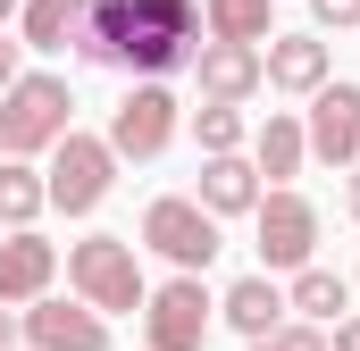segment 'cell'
<instances>
[{"label":"cell","mask_w":360,"mask_h":351,"mask_svg":"<svg viewBox=\"0 0 360 351\" xmlns=\"http://www.w3.org/2000/svg\"><path fill=\"white\" fill-rule=\"evenodd\" d=\"M76 51L92 67H134L143 84L201 59V8L193 0H84Z\"/></svg>","instance_id":"6da1fadb"},{"label":"cell","mask_w":360,"mask_h":351,"mask_svg":"<svg viewBox=\"0 0 360 351\" xmlns=\"http://www.w3.org/2000/svg\"><path fill=\"white\" fill-rule=\"evenodd\" d=\"M76 92L68 76H17L0 92V159H34V151H59L76 126H68Z\"/></svg>","instance_id":"7a4b0ae2"},{"label":"cell","mask_w":360,"mask_h":351,"mask_svg":"<svg viewBox=\"0 0 360 351\" xmlns=\"http://www.w3.org/2000/svg\"><path fill=\"white\" fill-rule=\"evenodd\" d=\"M68 284L84 293V310H143V301H151V284H143L126 234H84V243L68 251Z\"/></svg>","instance_id":"3957f363"},{"label":"cell","mask_w":360,"mask_h":351,"mask_svg":"<svg viewBox=\"0 0 360 351\" xmlns=\"http://www.w3.org/2000/svg\"><path fill=\"white\" fill-rule=\"evenodd\" d=\"M143 243H151L160 260H176L184 276H201V267L218 260V218H210L193 192H160V201L143 209Z\"/></svg>","instance_id":"277c9868"},{"label":"cell","mask_w":360,"mask_h":351,"mask_svg":"<svg viewBox=\"0 0 360 351\" xmlns=\"http://www.w3.org/2000/svg\"><path fill=\"white\" fill-rule=\"evenodd\" d=\"M109 176H117V151H109L101 134H68V143L51 151V176H42V192H51V209H68V218H92V209L109 201Z\"/></svg>","instance_id":"5b68a950"},{"label":"cell","mask_w":360,"mask_h":351,"mask_svg":"<svg viewBox=\"0 0 360 351\" xmlns=\"http://www.w3.org/2000/svg\"><path fill=\"white\" fill-rule=\"evenodd\" d=\"M117 159H160L176 143V92L168 84H134L117 109H109V134H101Z\"/></svg>","instance_id":"8992f818"},{"label":"cell","mask_w":360,"mask_h":351,"mask_svg":"<svg viewBox=\"0 0 360 351\" xmlns=\"http://www.w3.org/2000/svg\"><path fill=\"white\" fill-rule=\"evenodd\" d=\"M143 335H151V351H201L210 343V293H201V276H176V284H160L143 301Z\"/></svg>","instance_id":"52a82bcc"},{"label":"cell","mask_w":360,"mask_h":351,"mask_svg":"<svg viewBox=\"0 0 360 351\" xmlns=\"http://www.w3.org/2000/svg\"><path fill=\"white\" fill-rule=\"evenodd\" d=\"M252 226H260V260L269 267H310V251H319V209L302 192H260Z\"/></svg>","instance_id":"ba28073f"},{"label":"cell","mask_w":360,"mask_h":351,"mask_svg":"<svg viewBox=\"0 0 360 351\" xmlns=\"http://www.w3.org/2000/svg\"><path fill=\"white\" fill-rule=\"evenodd\" d=\"M310 159L327 168H360V84H319L310 92Z\"/></svg>","instance_id":"9c48e42d"},{"label":"cell","mask_w":360,"mask_h":351,"mask_svg":"<svg viewBox=\"0 0 360 351\" xmlns=\"http://www.w3.org/2000/svg\"><path fill=\"white\" fill-rule=\"evenodd\" d=\"M193 84H201L210 109H235V100H252V92L269 84V67H260V51H243V42H201Z\"/></svg>","instance_id":"30bf717a"},{"label":"cell","mask_w":360,"mask_h":351,"mask_svg":"<svg viewBox=\"0 0 360 351\" xmlns=\"http://www.w3.org/2000/svg\"><path fill=\"white\" fill-rule=\"evenodd\" d=\"M25 343L34 351H109V326L84 301H34L25 310Z\"/></svg>","instance_id":"8fae6325"},{"label":"cell","mask_w":360,"mask_h":351,"mask_svg":"<svg viewBox=\"0 0 360 351\" xmlns=\"http://www.w3.org/2000/svg\"><path fill=\"white\" fill-rule=\"evenodd\" d=\"M51 276H59V251H51L42 234H8V243H0V310H8V301H42Z\"/></svg>","instance_id":"7c38bea8"},{"label":"cell","mask_w":360,"mask_h":351,"mask_svg":"<svg viewBox=\"0 0 360 351\" xmlns=\"http://www.w3.org/2000/svg\"><path fill=\"white\" fill-rule=\"evenodd\" d=\"M193 201H201L210 218H252V209H260V168H252V159H201Z\"/></svg>","instance_id":"4fadbf2b"},{"label":"cell","mask_w":360,"mask_h":351,"mask_svg":"<svg viewBox=\"0 0 360 351\" xmlns=\"http://www.w3.org/2000/svg\"><path fill=\"white\" fill-rule=\"evenodd\" d=\"M260 67H269L276 92H319L327 84V42L319 34H276L269 51H260Z\"/></svg>","instance_id":"5bb4252c"},{"label":"cell","mask_w":360,"mask_h":351,"mask_svg":"<svg viewBox=\"0 0 360 351\" xmlns=\"http://www.w3.org/2000/svg\"><path fill=\"white\" fill-rule=\"evenodd\" d=\"M218 310H226V326H235L243 343H269L276 326H285V293H276L269 276H243V284H226V301H218Z\"/></svg>","instance_id":"9a60e30c"},{"label":"cell","mask_w":360,"mask_h":351,"mask_svg":"<svg viewBox=\"0 0 360 351\" xmlns=\"http://www.w3.org/2000/svg\"><path fill=\"white\" fill-rule=\"evenodd\" d=\"M302 159H310V134H302V117H285V109H276L269 126L252 134V168L276 176V192H285V176H302Z\"/></svg>","instance_id":"2e32d148"},{"label":"cell","mask_w":360,"mask_h":351,"mask_svg":"<svg viewBox=\"0 0 360 351\" xmlns=\"http://www.w3.org/2000/svg\"><path fill=\"white\" fill-rule=\"evenodd\" d=\"M285 310H302V326H344V310H352V284L335 276V267H293V293H285Z\"/></svg>","instance_id":"e0dca14e"},{"label":"cell","mask_w":360,"mask_h":351,"mask_svg":"<svg viewBox=\"0 0 360 351\" xmlns=\"http://www.w3.org/2000/svg\"><path fill=\"white\" fill-rule=\"evenodd\" d=\"M201 25H210V42H243V51L276 42V17H269V0H210V8H201Z\"/></svg>","instance_id":"ac0fdd59"},{"label":"cell","mask_w":360,"mask_h":351,"mask_svg":"<svg viewBox=\"0 0 360 351\" xmlns=\"http://www.w3.org/2000/svg\"><path fill=\"white\" fill-rule=\"evenodd\" d=\"M51 209V192H42V176L25 168V159H0V226L8 234H34V218Z\"/></svg>","instance_id":"d6986e66"},{"label":"cell","mask_w":360,"mask_h":351,"mask_svg":"<svg viewBox=\"0 0 360 351\" xmlns=\"http://www.w3.org/2000/svg\"><path fill=\"white\" fill-rule=\"evenodd\" d=\"M84 25V0H34L25 8V51H68Z\"/></svg>","instance_id":"ffe728a7"},{"label":"cell","mask_w":360,"mask_h":351,"mask_svg":"<svg viewBox=\"0 0 360 351\" xmlns=\"http://www.w3.org/2000/svg\"><path fill=\"white\" fill-rule=\"evenodd\" d=\"M193 126H201V151H210V159H235V151H243V109H210V100H201Z\"/></svg>","instance_id":"44dd1931"},{"label":"cell","mask_w":360,"mask_h":351,"mask_svg":"<svg viewBox=\"0 0 360 351\" xmlns=\"http://www.w3.org/2000/svg\"><path fill=\"white\" fill-rule=\"evenodd\" d=\"M252 351H327V335L319 326H276L269 343H252Z\"/></svg>","instance_id":"7402d4cb"},{"label":"cell","mask_w":360,"mask_h":351,"mask_svg":"<svg viewBox=\"0 0 360 351\" xmlns=\"http://www.w3.org/2000/svg\"><path fill=\"white\" fill-rule=\"evenodd\" d=\"M319 25H360V0H310Z\"/></svg>","instance_id":"603a6c76"},{"label":"cell","mask_w":360,"mask_h":351,"mask_svg":"<svg viewBox=\"0 0 360 351\" xmlns=\"http://www.w3.org/2000/svg\"><path fill=\"white\" fill-rule=\"evenodd\" d=\"M17 51H25V42H8V34H0V92H8L17 76H25V67H17Z\"/></svg>","instance_id":"cb8c5ba5"},{"label":"cell","mask_w":360,"mask_h":351,"mask_svg":"<svg viewBox=\"0 0 360 351\" xmlns=\"http://www.w3.org/2000/svg\"><path fill=\"white\" fill-rule=\"evenodd\" d=\"M327 351H360V318H344V326H335V343Z\"/></svg>","instance_id":"d4e9b609"},{"label":"cell","mask_w":360,"mask_h":351,"mask_svg":"<svg viewBox=\"0 0 360 351\" xmlns=\"http://www.w3.org/2000/svg\"><path fill=\"white\" fill-rule=\"evenodd\" d=\"M344 209H352V226H360V168H352V184H344Z\"/></svg>","instance_id":"484cf974"},{"label":"cell","mask_w":360,"mask_h":351,"mask_svg":"<svg viewBox=\"0 0 360 351\" xmlns=\"http://www.w3.org/2000/svg\"><path fill=\"white\" fill-rule=\"evenodd\" d=\"M8 343H17V318H8V310H0V351H8Z\"/></svg>","instance_id":"4316f807"},{"label":"cell","mask_w":360,"mask_h":351,"mask_svg":"<svg viewBox=\"0 0 360 351\" xmlns=\"http://www.w3.org/2000/svg\"><path fill=\"white\" fill-rule=\"evenodd\" d=\"M8 17H17V0H0V25H8Z\"/></svg>","instance_id":"83f0119b"},{"label":"cell","mask_w":360,"mask_h":351,"mask_svg":"<svg viewBox=\"0 0 360 351\" xmlns=\"http://www.w3.org/2000/svg\"><path fill=\"white\" fill-rule=\"evenodd\" d=\"M352 293H360V284H352Z\"/></svg>","instance_id":"f1b7e54d"}]
</instances>
